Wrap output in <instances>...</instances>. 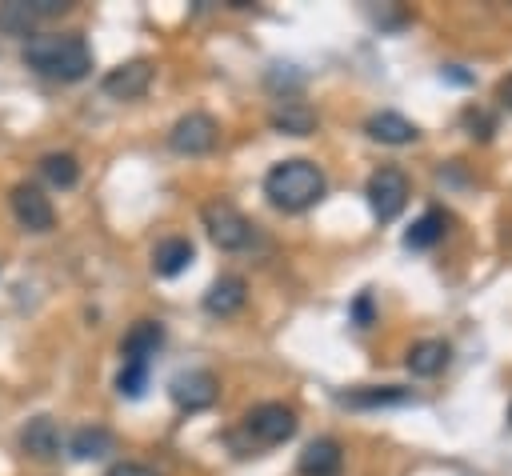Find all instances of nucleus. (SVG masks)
Masks as SVG:
<instances>
[{"label": "nucleus", "mask_w": 512, "mask_h": 476, "mask_svg": "<svg viewBox=\"0 0 512 476\" xmlns=\"http://www.w3.org/2000/svg\"><path fill=\"white\" fill-rule=\"evenodd\" d=\"M444 224H448L444 212H440V208H428V212L404 232V244H408V248H432V244L444 236Z\"/></svg>", "instance_id": "obj_22"}, {"label": "nucleus", "mask_w": 512, "mask_h": 476, "mask_svg": "<svg viewBox=\"0 0 512 476\" xmlns=\"http://www.w3.org/2000/svg\"><path fill=\"white\" fill-rule=\"evenodd\" d=\"M312 124H316V116H312V108L300 104V100H284V108L272 112V128H280V132H288V136H308Z\"/></svg>", "instance_id": "obj_20"}, {"label": "nucleus", "mask_w": 512, "mask_h": 476, "mask_svg": "<svg viewBox=\"0 0 512 476\" xmlns=\"http://www.w3.org/2000/svg\"><path fill=\"white\" fill-rule=\"evenodd\" d=\"M216 140H220V124L208 112H188L168 132V148L180 156H204L216 148Z\"/></svg>", "instance_id": "obj_6"}, {"label": "nucleus", "mask_w": 512, "mask_h": 476, "mask_svg": "<svg viewBox=\"0 0 512 476\" xmlns=\"http://www.w3.org/2000/svg\"><path fill=\"white\" fill-rule=\"evenodd\" d=\"M20 448L32 456V460H52L60 456V428L52 416H32L24 428H20Z\"/></svg>", "instance_id": "obj_11"}, {"label": "nucleus", "mask_w": 512, "mask_h": 476, "mask_svg": "<svg viewBox=\"0 0 512 476\" xmlns=\"http://www.w3.org/2000/svg\"><path fill=\"white\" fill-rule=\"evenodd\" d=\"M8 204H12V216L20 220V228H28V232H48L56 224V208L36 184H16L8 192Z\"/></svg>", "instance_id": "obj_7"}, {"label": "nucleus", "mask_w": 512, "mask_h": 476, "mask_svg": "<svg viewBox=\"0 0 512 476\" xmlns=\"http://www.w3.org/2000/svg\"><path fill=\"white\" fill-rule=\"evenodd\" d=\"M364 196H368L372 216L388 224V220H396V216L404 212V204H408V176H404L400 168H376V172L368 176Z\"/></svg>", "instance_id": "obj_5"}, {"label": "nucleus", "mask_w": 512, "mask_h": 476, "mask_svg": "<svg viewBox=\"0 0 512 476\" xmlns=\"http://www.w3.org/2000/svg\"><path fill=\"white\" fill-rule=\"evenodd\" d=\"M144 384H148V364L144 360H124V368H120V376H116V388H120V396H140L144 392Z\"/></svg>", "instance_id": "obj_23"}, {"label": "nucleus", "mask_w": 512, "mask_h": 476, "mask_svg": "<svg viewBox=\"0 0 512 476\" xmlns=\"http://www.w3.org/2000/svg\"><path fill=\"white\" fill-rule=\"evenodd\" d=\"M368 136L372 140H380V144H412L420 132H416V124L408 120V116H400V112H376V116H368Z\"/></svg>", "instance_id": "obj_14"}, {"label": "nucleus", "mask_w": 512, "mask_h": 476, "mask_svg": "<svg viewBox=\"0 0 512 476\" xmlns=\"http://www.w3.org/2000/svg\"><path fill=\"white\" fill-rule=\"evenodd\" d=\"M40 176L52 184V188H72L76 180H80V164H76V156L72 152H48V156H40Z\"/></svg>", "instance_id": "obj_19"}, {"label": "nucleus", "mask_w": 512, "mask_h": 476, "mask_svg": "<svg viewBox=\"0 0 512 476\" xmlns=\"http://www.w3.org/2000/svg\"><path fill=\"white\" fill-rule=\"evenodd\" d=\"M164 344V328H160V320H136L128 332H124V340H120V356L124 360H152L156 356V348Z\"/></svg>", "instance_id": "obj_12"}, {"label": "nucleus", "mask_w": 512, "mask_h": 476, "mask_svg": "<svg viewBox=\"0 0 512 476\" xmlns=\"http://www.w3.org/2000/svg\"><path fill=\"white\" fill-rule=\"evenodd\" d=\"M296 412L280 400H264L256 404L248 416H244V436L252 440V448H272V444H284L296 436Z\"/></svg>", "instance_id": "obj_4"}, {"label": "nucleus", "mask_w": 512, "mask_h": 476, "mask_svg": "<svg viewBox=\"0 0 512 476\" xmlns=\"http://www.w3.org/2000/svg\"><path fill=\"white\" fill-rule=\"evenodd\" d=\"M264 196L284 212H304L324 196V172L312 160H280L264 176Z\"/></svg>", "instance_id": "obj_2"}, {"label": "nucleus", "mask_w": 512, "mask_h": 476, "mask_svg": "<svg viewBox=\"0 0 512 476\" xmlns=\"http://www.w3.org/2000/svg\"><path fill=\"white\" fill-rule=\"evenodd\" d=\"M172 400L180 404V408H188V412H200V408H208L216 396H220V384H216V376L212 372H204V368H192V372H180L176 380H172Z\"/></svg>", "instance_id": "obj_9"}, {"label": "nucleus", "mask_w": 512, "mask_h": 476, "mask_svg": "<svg viewBox=\"0 0 512 476\" xmlns=\"http://www.w3.org/2000/svg\"><path fill=\"white\" fill-rule=\"evenodd\" d=\"M408 400H412V392L408 388H396V384L340 392V404H348V408H392V404H408Z\"/></svg>", "instance_id": "obj_17"}, {"label": "nucleus", "mask_w": 512, "mask_h": 476, "mask_svg": "<svg viewBox=\"0 0 512 476\" xmlns=\"http://www.w3.org/2000/svg\"><path fill=\"white\" fill-rule=\"evenodd\" d=\"M68 452H72L76 460H100V456L112 452V432H108L104 424H84V428L72 432Z\"/></svg>", "instance_id": "obj_18"}, {"label": "nucleus", "mask_w": 512, "mask_h": 476, "mask_svg": "<svg viewBox=\"0 0 512 476\" xmlns=\"http://www.w3.org/2000/svg\"><path fill=\"white\" fill-rule=\"evenodd\" d=\"M448 356H452V348L444 340H420V344L408 348V360L404 364H408L412 376H436V372H444Z\"/></svg>", "instance_id": "obj_16"}, {"label": "nucleus", "mask_w": 512, "mask_h": 476, "mask_svg": "<svg viewBox=\"0 0 512 476\" xmlns=\"http://www.w3.org/2000/svg\"><path fill=\"white\" fill-rule=\"evenodd\" d=\"M296 468H300V476H340L344 452H340V444H336L332 436H320V440L304 444Z\"/></svg>", "instance_id": "obj_10"}, {"label": "nucleus", "mask_w": 512, "mask_h": 476, "mask_svg": "<svg viewBox=\"0 0 512 476\" xmlns=\"http://www.w3.org/2000/svg\"><path fill=\"white\" fill-rule=\"evenodd\" d=\"M148 84H152V64L148 60H128V64L112 68L100 80L104 96H112V100H140L148 92Z\"/></svg>", "instance_id": "obj_8"}, {"label": "nucleus", "mask_w": 512, "mask_h": 476, "mask_svg": "<svg viewBox=\"0 0 512 476\" xmlns=\"http://www.w3.org/2000/svg\"><path fill=\"white\" fill-rule=\"evenodd\" d=\"M200 220H204L212 244L224 248V252H244V248H252V240H256L252 220H248L240 208H232L228 200H208V204L200 208Z\"/></svg>", "instance_id": "obj_3"}, {"label": "nucleus", "mask_w": 512, "mask_h": 476, "mask_svg": "<svg viewBox=\"0 0 512 476\" xmlns=\"http://www.w3.org/2000/svg\"><path fill=\"white\" fill-rule=\"evenodd\" d=\"M24 64L48 80H84L92 72V48L80 32H40L24 44Z\"/></svg>", "instance_id": "obj_1"}, {"label": "nucleus", "mask_w": 512, "mask_h": 476, "mask_svg": "<svg viewBox=\"0 0 512 476\" xmlns=\"http://www.w3.org/2000/svg\"><path fill=\"white\" fill-rule=\"evenodd\" d=\"M192 264V240L188 236H168L152 248V268L156 276H180Z\"/></svg>", "instance_id": "obj_15"}, {"label": "nucleus", "mask_w": 512, "mask_h": 476, "mask_svg": "<svg viewBox=\"0 0 512 476\" xmlns=\"http://www.w3.org/2000/svg\"><path fill=\"white\" fill-rule=\"evenodd\" d=\"M108 476H156L148 464H136V460H124V464H112Z\"/></svg>", "instance_id": "obj_24"}, {"label": "nucleus", "mask_w": 512, "mask_h": 476, "mask_svg": "<svg viewBox=\"0 0 512 476\" xmlns=\"http://www.w3.org/2000/svg\"><path fill=\"white\" fill-rule=\"evenodd\" d=\"M36 20L40 16L32 12L28 0H4L0 4V32H8V36H32Z\"/></svg>", "instance_id": "obj_21"}, {"label": "nucleus", "mask_w": 512, "mask_h": 476, "mask_svg": "<svg viewBox=\"0 0 512 476\" xmlns=\"http://www.w3.org/2000/svg\"><path fill=\"white\" fill-rule=\"evenodd\" d=\"M244 300H248V284H244L240 276H220V280L204 292V308H208L212 316H232L236 308H244Z\"/></svg>", "instance_id": "obj_13"}, {"label": "nucleus", "mask_w": 512, "mask_h": 476, "mask_svg": "<svg viewBox=\"0 0 512 476\" xmlns=\"http://www.w3.org/2000/svg\"><path fill=\"white\" fill-rule=\"evenodd\" d=\"M352 316H356V324H360V328L372 320V296H368V292H364V296H356V304H352Z\"/></svg>", "instance_id": "obj_25"}, {"label": "nucleus", "mask_w": 512, "mask_h": 476, "mask_svg": "<svg viewBox=\"0 0 512 476\" xmlns=\"http://www.w3.org/2000/svg\"><path fill=\"white\" fill-rule=\"evenodd\" d=\"M496 92H500V100H504V104H508V108H512V76H504V80H500V88H496Z\"/></svg>", "instance_id": "obj_26"}]
</instances>
